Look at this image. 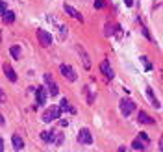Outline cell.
<instances>
[{
    "label": "cell",
    "mask_w": 163,
    "mask_h": 152,
    "mask_svg": "<svg viewBox=\"0 0 163 152\" xmlns=\"http://www.w3.org/2000/svg\"><path fill=\"white\" fill-rule=\"evenodd\" d=\"M59 115H61L59 106H52V108H48V110L43 113V121H44V122H52V121L59 119Z\"/></svg>",
    "instance_id": "1"
},
{
    "label": "cell",
    "mask_w": 163,
    "mask_h": 152,
    "mask_svg": "<svg viewBox=\"0 0 163 152\" xmlns=\"http://www.w3.org/2000/svg\"><path fill=\"white\" fill-rule=\"evenodd\" d=\"M133 110H135V102L133 100H130V98H122L121 100V113L124 117H128Z\"/></svg>",
    "instance_id": "2"
},
{
    "label": "cell",
    "mask_w": 163,
    "mask_h": 152,
    "mask_svg": "<svg viewBox=\"0 0 163 152\" xmlns=\"http://www.w3.org/2000/svg\"><path fill=\"white\" fill-rule=\"evenodd\" d=\"M61 74H63V78L65 80H69V82H76V71L71 67V65H61Z\"/></svg>",
    "instance_id": "3"
},
{
    "label": "cell",
    "mask_w": 163,
    "mask_h": 152,
    "mask_svg": "<svg viewBox=\"0 0 163 152\" xmlns=\"http://www.w3.org/2000/svg\"><path fill=\"white\" fill-rule=\"evenodd\" d=\"M37 39L43 47H50L52 45V35L46 32V30H37Z\"/></svg>",
    "instance_id": "4"
},
{
    "label": "cell",
    "mask_w": 163,
    "mask_h": 152,
    "mask_svg": "<svg viewBox=\"0 0 163 152\" xmlns=\"http://www.w3.org/2000/svg\"><path fill=\"white\" fill-rule=\"evenodd\" d=\"M78 141L82 145H91L93 143V136H91V132H89L87 128H82L80 132H78Z\"/></svg>",
    "instance_id": "5"
},
{
    "label": "cell",
    "mask_w": 163,
    "mask_h": 152,
    "mask_svg": "<svg viewBox=\"0 0 163 152\" xmlns=\"http://www.w3.org/2000/svg\"><path fill=\"white\" fill-rule=\"evenodd\" d=\"M44 82H46V83H48V91H50V95H52V97H56V95L59 93V87H58V85L54 83V80H52V76H50L48 72H46V74H44Z\"/></svg>",
    "instance_id": "6"
},
{
    "label": "cell",
    "mask_w": 163,
    "mask_h": 152,
    "mask_svg": "<svg viewBox=\"0 0 163 152\" xmlns=\"http://www.w3.org/2000/svg\"><path fill=\"white\" fill-rule=\"evenodd\" d=\"M100 71L104 72V76H106L108 80H111V78L115 76V74H113V69L109 67V61H108V59H104V61L100 63Z\"/></svg>",
    "instance_id": "7"
},
{
    "label": "cell",
    "mask_w": 163,
    "mask_h": 152,
    "mask_svg": "<svg viewBox=\"0 0 163 152\" xmlns=\"http://www.w3.org/2000/svg\"><path fill=\"white\" fill-rule=\"evenodd\" d=\"M35 93H37V106H43V104L46 102V97H48V93H46L44 87H37Z\"/></svg>",
    "instance_id": "8"
},
{
    "label": "cell",
    "mask_w": 163,
    "mask_h": 152,
    "mask_svg": "<svg viewBox=\"0 0 163 152\" xmlns=\"http://www.w3.org/2000/svg\"><path fill=\"white\" fill-rule=\"evenodd\" d=\"M63 139H65V136L61 134V132H50V143L52 145H61L63 143Z\"/></svg>",
    "instance_id": "9"
},
{
    "label": "cell",
    "mask_w": 163,
    "mask_h": 152,
    "mask_svg": "<svg viewBox=\"0 0 163 152\" xmlns=\"http://www.w3.org/2000/svg\"><path fill=\"white\" fill-rule=\"evenodd\" d=\"M11 143H13V148H15V150H22V148H24V141H22V137H20L19 134H13Z\"/></svg>",
    "instance_id": "10"
},
{
    "label": "cell",
    "mask_w": 163,
    "mask_h": 152,
    "mask_svg": "<svg viewBox=\"0 0 163 152\" xmlns=\"http://www.w3.org/2000/svg\"><path fill=\"white\" fill-rule=\"evenodd\" d=\"M65 11L71 15V17H74L76 20H82V19H83V17H82V13H80L78 9H74L73 6H69V4H65Z\"/></svg>",
    "instance_id": "11"
},
{
    "label": "cell",
    "mask_w": 163,
    "mask_h": 152,
    "mask_svg": "<svg viewBox=\"0 0 163 152\" xmlns=\"http://www.w3.org/2000/svg\"><path fill=\"white\" fill-rule=\"evenodd\" d=\"M4 74L8 76L9 82H17V74H15V71L11 69V65H8V63L4 65Z\"/></svg>",
    "instance_id": "12"
},
{
    "label": "cell",
    "mask_w": 163,
    "mask_h": 152,
    "mask_svg": "<svg viewBox=\"0 0 163 152\" xmlns=\"http://www.w3.org/2000/svg\"><path fill=\"white\" fill-rule=\"evenodd\" d=\"M139 122H143V124H154V119L148 115V113H145V111H139Z\"/></svg>",
    "instance_id": "13"
},
{
    "label": "cell",
    "mask_w": 163,
    "mask_h": 152,
    "mask_svg": "<svg viewBox=\"0 0 163 152\" xmlns=\"http://www.w3.org/2000/svg\"><path fill=\"white\" fill-rule=\"evenodd\" d=\"M59 110H61V111H69V113H74V108L69 104V100H67V98H63V100H61Z\"/></svg>",
    "instance_id": "14"
},
{
    "label": "cell",
    "mask_w": 163,
    "mask_h": 152,
    "mask_svg": "<svg viewBox=\"0 0 163 152\" xmlns=\"http://www.w3.org/2000/svg\"><path fill=\"white\" fill-rule=\"evenodd\" d=\"M76 48H78V52H80V54L83 56V67H85V69H89V67H91V61H89V56L85 54V50H83V48H82L80 45H78Z\"/></svg>",
    "instance_id": "15"
},
{
    "label": "cell",
    "mask_w": 163,
    "mask_h": 152,
    "mask_svg": "<svg viewBox=\"0 0 163 152\" xmlns=\"http://www.w3.org/2000/svg\"><path fill=\"white\" fill-rule=\"evenodd\" d=\"M2 19H4V23H13V20H15V13L13 11H2Z\"/></svg>",
    "instance_id": "16"
},
{
    "label": "cell",
    "mask_w": 163,
    "mask_h": 152,
    "mask_svg": "<svg viewBox=\"0 0 163 152\" xmlns=\"http://www.w3.org/2000/svg\"><path fill=\"white\" fill-rule=\"evenodd\" d=\"M132 147H133L135 150H143V148H147V143H145V141H141V139L137 137V139L132 143Z\"/></svg>",
    "instance_id": "17"
},
{
    "label": "cell",
    "mask_w": 163,
    "mask_h": 152,
    "mask_svg": "<svg viewBox=\"0 0 163 152\" xmlns=\"http://www.w3.org/2000/svg\"><path fill=\"white\" fill-rule=\"evenodd\" d=\"M147 95L150 97V100H152V106H154V108H159V102H158V98L154 97V93H152V89H150V87L147 89Z\"/></svg>",
    "instance_id": "18"
},
{
    "label": "cell",
    "mask_w": 163,
    "mask_h": 152,
    "mask_svg": "<svg viewBox=\"0 0 163 152\" xmlns=\"http://www.w3.org/2000/svg\"><path fill=\"white\" fill-rule=\"evenodd\" d=\"M11 56H13L15 59L20 58V47H19V45H13V47H11Z\"/></svg>",
    "instance_id": "19"
},
{
    "label": "cell",
    "mask_w": 163,
    "mask_h": 152,
    "mask_svg": "<svg viewBox=\"0 0 163 152\" xmlns=\"http://www.w3.org/2000/svg\"><path fill=\"white\" fill-rule=\"evenodd\" d=\"M83 93L87 95V104H93V100H95V98H93V93H91V87H83Z\"/></svg>",
    "instance_id": "20"
},
{
    "label": "cell",
    "mask_w": 163,
    "mask_h": 152,
    "mask_svg": "<svg viewBox=\"0 0 163 152\" xmlns=\"http://www.w3.org/2000/svg\"><path fill=\"white\" fill-rule=\"evenodd\" d=\"M41 139L43 141H50V132H41Z\"/></svg>",
    "instance_id": "21"
},
{
    "label": "cell",
    "mask_w": 163,
    "mask_h": 152,
    "mask_svg": "<svg viewBox=\"0 0 163 152\" xmlns=\"http://www.w3.org/2000/svg\"><path fill=\"white\" fill-rule=\"evenodd\" d=\"M95 8L97 9H102L104 8V0H95Z\"/></svg>",
    "instance_id": "22"
},
{
    "label": "cell",
    "mask_w": 163,
    "mask_h": 152,
    "mask_svg": "<svg viewBox=\"0 0 163 152\" xmlns=\"http://www.w3.org/2000/svg\"><path fill=\"white\" fill-rule=\"evenodd\" d=\"M139 139H141V141H145V143L148 145V137H147V134H141V136H139Z\"/></svg>",
    "instance_id": "23"
},
{
    "label": "cell",
    "mask_w": 163,
    "mask_h": 152,
    "mask_svg": "<svg viewBox=\"0 0 163 152\" xmlns=\"http://www.w3.org/2000/svg\"><path fill=\"white\" fill-rule=\"evenodd\" d=\"M2 11H6V4L2 2V0H0V13H2Z\"/></svg>",
    "instance_id": "24"
},
{
    "label": "cell",
    "mask_w": 163,
    "mask_h": 152,
    "mask_svg": "<svg viewBox=\"0 0 163 152\" xmlns=\"http://www.w3.org/2000/svg\"><path fill=\"white\" fill-rule=\"evenodd\" d=\"M0 152H4V139H0Z\"/></svg>",
    "instance_id": "25"
},
{
    "label": "cell",
    "mask_w": 163,
    "mask_h": 152,
    "mask_svg": "<svg viewBox=\"0 0 163 152\" xmlns=\"http://www.w3.org/2000/svg\"><path fill=\"white\" fill-rule=\"evenodd\" d=\"M111 32H113V30H111V26H106V35H109Z\"/></svg>",
    "instance_id": "26"
},
{
    "label": "cell",
    "mask_w": 163,
    "mask_h": 152,
    "mask_svg": "<svg viewBox=\"0 0 163 152\" xmlns=\"http://www.w3.org/2000/svg\"><path fill=\"white\" fill-rule=\"evenodd\" d=\"M124 4H126V6H128V8H130V6H132V4H133V0H124Z\"/></svg>",
    "instance_id": "27"
},
{
    "label": "cell",
    "mask_w": 163,
    "mask_h": 152,
    "mask_svg": "<svg viewBox=\"0 0 163 152\" xmlns=\"http://www.w3.org/2000/svg\"><path fill=\"white\" fill-rule=\"evenodd\" d=\"M0 41H2V32H0Z\"/></svg>",
    "instance_id": "28"
}]
</instances>
